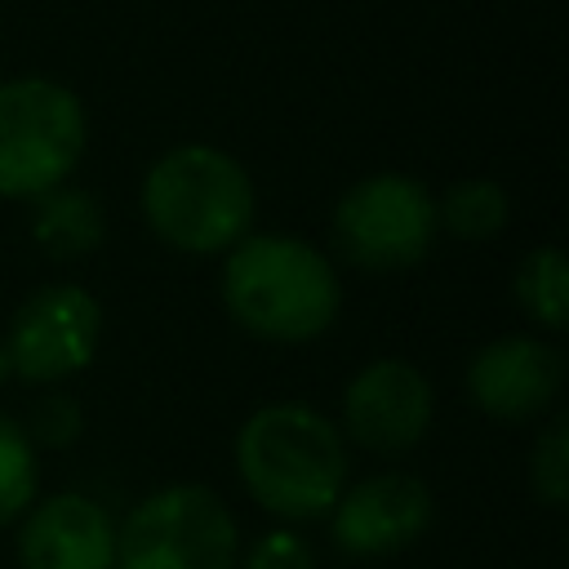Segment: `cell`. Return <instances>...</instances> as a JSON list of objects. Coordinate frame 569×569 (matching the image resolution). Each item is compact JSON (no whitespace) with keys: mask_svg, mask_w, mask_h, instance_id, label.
Here are the masks:
<instances>
[{"mask_svg":"<svg viewBox=\"0 0 569 569\" xmlns=\"http://www.w3.org/2000/svg\"><path fill=\"white\" fill-rule=\"evenodd\" d=\"M218 298L236 329L271 347H307L342 316L333 258L293 231H249L222 253Z\"/></svg>","mask_w":569,"mask_h":569,"instance_id":"1","label":"cell"},{"mask_svg":"<svg viewBox=\"0 0 569 569\" xmlns=\"http://www.w3.org/2000/svg\"><path fill=\"white\" fill-rule=\"evenodd\" d=\"M231 467L258 511L280 525H311L329 516L351 480V445L325 409L267 400L236 427Z\"/></svg>","mask_w":569,"mask_h":569,"instance_id":"2","label":"cell"},{"mask_svg":"<svg viewBox=\"0 0 569 569\" xmlns=\"http://www.w3.org/2000/svg\"><path fill=\"white\" fill-rule=\"evenodd\" d=\"M138 209L164 249L182 258H222L253 231L258 187L231 151L213 142H178L142 173Z\"/></svg>","mask_w":569,"mask_h":569,"instance_id":"3","label":"cell"},{"mask_svg":"<svg viewBox=\"0 0 569 569\" xmlns=\"http://www.w3.org/2000/svg\"><path fill=\"white\" fill-rule=\"evenodd\" d=\"M89 147V116L76 89L49 76L0 80V200L31 204L71 182Z\"/></svg>","mask_w":569,"mask_h":569,"instance_id":"4","label":"cell"},{"mask_svg":"<svg viewBox=\"0 0 569 569\" xmlns=\"http://www.w3.org/2000/svg\"><path fill=\"white\" fill-rule=\"evenodd\" d=\"M240 520L200 480H173L116 520V569H236Z\"/></svg>","mask_w":569,"mask_h":569,"instance_id":"5","label":"cell"},{"mask_svg":"<svg viewBox=\"0 0 569 569\" xmlns=\"http://www.w3.org/2000/svg\"><path fill=\"white\" fill-rule=\"evenodd\" d=\"M329 231H333V249L351 267L378 276L409 271L431 253L440 236L436 191L400 169L365 173L338 196Z\"/></svg>","mask_w":569,"mask_h":569,"instance_id":"6","label":"cell"},{"mask_svg":"<svg viewBox=\"0 0 569 569\" xmlns=\"http://www.w3.org/2000/svg\"><path fill=\"white\" fill-rule=\"evenodd\" d=\"M102 333H107L102 298L76 280H49L36 284L13 307L0 342L13 365V382L44 391L80 378L98 360Z\"/></svg>","mask_w":569,"mask_h":569,"instance_id":"7","label":"cell"},{"mask_svg":"<svg viewBox=\"0 0 569 569\" xmlns=\"http://www.w3.org/2000/svg\"><path fill=\"white\" fill-rule=\"evenodd\" d=\"M333 422L351 449L400 458L431 436L436 382L409 356H373L347 378Z\"/></svg>","mask_w":569,"mask_h":569,"instance_id":"8","label":"cell"},{"mask_svg":"<svg viewBox=\"0 0 569 569\" xmlns=\"http://www.w3.org/2000/svg\"><path fill=\"white\" fill-rule=\"evenodd\" d=\"M329 542L347 560H382L409 551L436 520V493L418 471L378 467L342 485L329 507Z\"/></svg>","mask_w":569,"mask_h":569,"instance_id":"9","label":"cell"},{"mask_svg":"<svg viewBox=\"0 0 569 569\" xmlns=\"http://www.w3.org/2000/svg\"><path fill=\"white\" fill-rule=\"evenodd\" d=\"M565 351L556 338L516 329L480 342L462 369L467 400L489 418V422H542L565 391Z\"/></svg>","mask_w":569,"mask_h":569,"instance_id":"10","label":"cell"},{"mask_svg":"<svg viewBox=\"0 0 569 569\" xmlns=\"http://www.w3.org/2000/svg\"><path fill=\"white\" fill-rule=\"evenodd\" d=\"M18 569H116V516L80 493H40L13 525Z\"/></svg>","mask_w":569,"mask_h":569,"instance_id":"11","label":"cell"},{"mask_svg":"<svg viewBox=\"0 0 569 569\" xmlns=\"http://www.w3.org/2000/svg\"><path fill=\"white\" fill-rule=\"evenodd\" d=\"M31 240L53 262H80L107 240L102 204L84 187H53L40 200H31Z\"/></svg>","mask_w":569,"mask_h":569,"instance_id":"12","label":"cell"},{"mask_svg":"<svg viewBox=\"0 0 569 569\" xmlns=\"http://www.w3.org/2000/svg\"><path fill=\"white\" fill-rule=\"evenodd\" d=\"M511 298L533 333L560 338L569 329V262L560 244L529 249L511 271Z\"/></svg>","mask_w":569,"mask_h":569,"instance_id":"13","label":"cell"},{"mask_svg":"<svg viewBox=\"0 0 569 569\" xmlns=\"http://www.w3.org/2000/svg\"><path fill=\"white\" fill-rule=\"evenodd\" d=\"M436 222L449 240L485 244L507 231L511 222V196L493 178H458L436 196Z\"/></svg>","mask_w":569,"mask_h":569,"instance_id":"14","label":"cell"},{"mask_svg":"<svg viewBox=\"0 0 569 569\" xmlns=\"http://www.w3.org/2000/svg\"><path fill=\"white\" fill-rule=\"evenodd\" d=\"M40 498V449L18 413L0 409V529H13Z\"/></svg>","mask_w":569,"mask_h":569,"instance_id":"15","label":"cell"},{"mask_svg":"<svg viewBox=\"0 0 569 569\" xmlns=\"http://www.w3.org/2000/svg\"><path fill=\"white\" fill-rule=\"evenodd\" d=\"M529 493L547 511L569 507V413L551 409L529 445Z\"/></svg>","mask_w":569,"mask_h":569,"instance_id":"16","label":"cell"},{"mask_svg":"<svg viewBox=\"0 0 569 569\" xmlns=\"http://www.w3.org/2000/svg\"><path fill=\"white\" fill-rule=\"evenodd\" d=\"M22 427L36 449H71L84 436V405L62 387H44L22 413Z\"/></svg>","mask_w":569,"mask_h":569,"instance_id":"17","label":"cell"},{"mask_svg":"<svg viewBox=\"0 0 569 569\" xmlns=\"http://www.w3.org/2000/svg\"><path fill=\"white\" fill-rule=\"evenodd\" d=\"M236 569H320V560L311 538L298 533V525H271L249 542H240Z\"/></svg>","mask_w":569,"mask_h":569,"instance_id":"18","label":"cell"},{"mask_svg":"<svg viewBox=\"0 0 569 569\" xmlns=\"http://www.w3.org/2000/svg\"><path fill=\"white\" fill-rule=\"evenodd\" d=\"M9 382H13V365H9V351L0 342V387H9Z\"/></svg>","mask_w":569,"mask_h":569,"instance_id":"19","label":"cell"}]
</instances>
